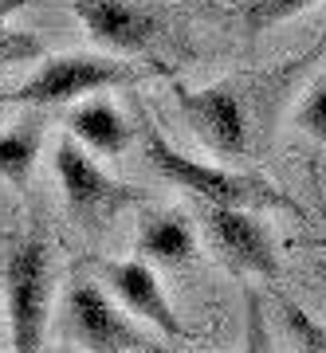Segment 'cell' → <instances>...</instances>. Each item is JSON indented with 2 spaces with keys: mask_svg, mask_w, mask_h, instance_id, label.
I'll use <instances>...</instances> for the list:
<instances>
[{
  "mask_svg": "<svg viewBox=\"0 0 326 353\" xmlns=\"http://www.w3.org/2000/svg\"><path fill=\"white\" fill-rule=\"evenodd\" d=\"M134 122H138L142 153H146L150 169L162 181L193 192L201 204H216V208H287V212H299V204L291 196H283L276 185H267L260 176L228 173V169H216L209 161H193L181 150H173V141L157 130V122L142 106L134 110Z\"/></svg>",
  "mask_w": 326,
  "mask_h": 353,
  "instance_id": "1",
  "label": "cell"
},
{
  "mask_svg": "<svg viewBox=\"0 0 326 353\" xmlns=\"http://www.w3.org/2000/svg\"><path fill=\"white\" fill-rule=\"evenodd\" d=\"M146 67H130L111 55H51L36 67V75L20 83L16 90L0 94V106H32V110H48L63 102L87 99L111 87H130L146 79Z\"/></svg>",
  "mask_w": 326,
  "mask_h": 353,
  "instance_id": "2",
  "label": "cell"
},
{
  "mask_svg": "<svg viewBox=\"0 0 326 353\" xmlns=\"http://www.w3.org/2000/svg\"><path fill=\"white\" fill-rule=\"evenodd\" d=\"M4 306L16 353H39L51 310V243L24 236L4 252Z\"/></svg>",
  "mask_w": 326,
  "mask_h": 353,
  "instance_id": "3",
  "label": "cell"
},
{
  "mask_svg": "<svg viewBox=\"0 0 326 353\" xmlns=\"http://www.w3.org/2000/svg\"><path fill=\"white\" fill-rule=\"evenodd\" d=\"M55 176L63 185V201H67L71 216L87 232H102L118 212H126L142 201L138 189L114 181L102 165L90 161L87 153L79 150L75 138H59V145H55Z\"/></svg>",
  "mask_w": 326,
  "mask_h": 353,
  "instance_id": "4",
  "label": "cell"
},
{
  "mask_svg": "<svg viewBox=\"0 0 326 353\" xmlns=\"http://www.w3.org/2000/svg\"><path fill=\"white\" fill-rule=\"evenodd\" d=\"M63 334L71 341H79L87 353H126V350H146L153 353V345L130 318H122L111 306L106 290L90 279L75 275L63 299Z\"/></svg>",
  "mask_w": 326,
  "mask_h": 353,
  "instance_id": "5",
  "label": "cell"
},
{
  "mask_svg": "<svg viewBox=\"0 0 326 353\" xmlns=\"http://www.w3.org/2000/svg\"><path fill=\"white\" fill-rule=\"evenodd\" d=\"M204 228H209V240H213L216 255L224 259L228 271L279 279L276 243L267 236V228L248 208H216V204H204Z\"/></svg>",
  "mask_w": 326,
  "mask_h": 353,
  "instance_id": "6",
  "label": "cell"
},
{
  "mask_svg": "<svg viewBox=\"0 0 326 353\" xmlns=\"http://www.w3.org/2000/svg\"><path fill=\"white\" fill-rule=\"evenodd\" d=\"M177 106L185 114L193 134L209 145V150L224 153V157H244L248 153V114L244 99L228 83L204 90H185L177 87Z\"/></svg>",
  "mask_w": 326,
  "mask_h": 353,
  "instance_id": "7",
  "label": "cell"
},
{
  "mask_svg": "<svg viewBox=\"0 0 326 353\" xmlns=\"http://www.w3.org/2000/svg\"><path fill=\"white\" fill-rule=\"evenodd\" d=\"M95 271L106 279V287L122 299V306L134 318L157 326L165 338H173V341H189V338H193V330L181 322V314L173 310V303L165 299L157 275H153L142 259H99Z\"/></svg>",
  "mask_w": 326,
  "mask_h": 353,
  "instance_id": "8",
  "label": "cell"
},
{
  "mask_svg": "<svg viewBox=\"0 0 326 353\" xmlns=\"http://www.w3.org/2000/svg\"><path fill=\"white\" fill-rule=\"evenodd\" d=\"M71 8L87 36L111 51H150L162 32L157 12L134 0H75Z\"/></svg>",
  "mask_w": 326,
  "mask_h": 353,
  "instance_id": "9",
  "label": "cell"
},
{
  "mask_svg": "<svg viewBox=\"0 0 326 353\" xmlns=\"http://www.w3.org/2000/svg\"><path fill=\"white\" fill-rule=\"evenodd\" d=\"M138 255L169 267V271L193 267V259H197V240H193V228L185 224V216L181 212L146 216L142 220V232H138Z\"/></svg>",
  "mask_w": 326,
  "mask_h": 353,
  "instance_id": "10",
  "label": "cell"
},
{
  "mask_svg": "<svg viewBox=\"0 0 326 353\" xmlns=\"http://www.w3.org/2000/svg\"><path fill=\"white\" fill-rule=\"evenodd\" d=\"M67 130H71V138L83 141L87 150L106 153V157L126 153V145H130V138H134L130 122L114 110L111 102H83L79 110H71Z\"/></svg>",
  "mask_w": 326,
  "mask_h": 353,
  "instance_id": "11",
  "label": "cell"
},
{
  "mask_svg": "<svg viewBox=\"0 0 326 353\" xmlns=\"http://www.w3.org/2000/svg\"><path fill=\"white\" fill-rule=\"evenodd\" d=\"M44 130H48V122H44V114H32V118H24L20 126L4 130L0 134V176L4 181H12L16 189L24 192L28 181H32V169H36L39 161V150H44Z\"/></svg>",
  "mask_w": 326,
  "mask_h": 353,
  "instance_id": "12",
  "label": "cell"
},
{
  "mask_svg": "<svg viewBox=\"0 0 326 353\" xmlns=\"http://www.w3.org/2000/svg\"><path fill=\"white\" fill-rule=\"evenodd\" d=\"M276 306H279V318H283V330H287V338H291V350L295 353H326V326L323 322H314L295 299L279 294V290H276Z\"/></svg>",
  "mask_w": 326,
  "mask_h": 353,
  "instance_id": "13",
  "label": "cell"
},
{
  "mask_svg": "<svg viewBox=\"0 0 326 353\" xmlns=\"http://www.w3.org/2000/svg\"><path fill=\"white\" fill-rule=\"evenodd\" d=\"M36 4V0H0V63H28V59H39L44 48L32 32H8V16Z\"/></svg>",
  "mask_w": 326,
  "mask_h": 353,
  "instance_id": "14",
  "label": "cell"
},
{
  "mask_svg": "<svg viewBox=\"0 0 326 353\" xmlns=\"http://www.w3.org/2000/svg\"><path fill=\"white\" fill-rule=\"evenodd\" d=\"M314 4L318 0H251L248 8H244V24H248V32H267V28H276L283 20H291V16L307 12Z\"/></svg>",
  "mask_w": 326,
  "mask_h": 353,
  "instance_id": "15",
  "label": "cell"
},
{
  "mask_svg": "<svg viewBox=\"0 0 326 353\" xmlns=\"http://www.w3.org/2000/svg\"><path fill=\"white\" fill-rule=\"evenodd\" d=\"M244 303H248V334H244V353H271V338H267V310H264V294L248 287ZM153 353H169V350H162V345H157Z\"/></svg>",
  "mask_w": 326,
  "mask_h": 353,
  "instance_id": "16",
  "label": "cell"
},
{
  "mask_svg": "<svg viewBox=\"0 0 326 353\" xmlns=\"http://www.w3.org/2000/svg\"><path fill=\"white\" fill-rule=\"evenodd\" d=\"M295 122H299V130L307 134V138L326 141V83H318V87L303 99L299 114H295Z\"/></svg>",
  "mask_w": 326,
  "mask_h": 353,
  "instance_id": "17",
  "label": "cell"
},
{
  "mask_svg": "<svg viewBox=\"0 0 326 353\" xmlns=\"http://www.w3.org/2000/svg\"><path fill=\"white\" fill-rule=\"evenodd\" d=\"M323 271H326V267H323Z\"/></svg>",
  "mask_w": 326,
  "mask_h": 353,
  "instance_id": "18",
  "label": "cell"
}]
</instances>
